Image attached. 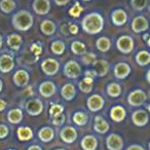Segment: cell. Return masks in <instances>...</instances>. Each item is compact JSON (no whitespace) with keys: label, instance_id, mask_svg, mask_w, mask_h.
Wrapping results in <instances>:
<instances>
[{"label":"cell","instance_id":"6da1fadb","mask_svg":"<svg viewBox=\"0 0 150 150\" xmlns=\"http://www.w3.org/2000/svg\"><path fill=\"white\" fill-rule=\"evenodd\" d=\"M81 27L86 33L96 35L104 29V19L99 13H90L81 20Z\"/></svg>","mask_w":150,"mask_h":150},{"label":"cell","instance_id":"7a4b0ae2","mask_svg":"<svg viewBox=\"0 0 150 150\" xmlns=\"http://www.w3.org/2000/svg\"><path fill=\"white\" fill-rule=\"evenodd\" d=\"M11 24L17 31L26 32L32 28L34 24V18L30 11L22 9L13 16Z\"/></svg>","mask_w":150,"mask_h":150},{"label":"cell","instance_id":"3957f363","mask_svg":"<svg viewBox=\"0 0 150 150\" xmlns=\"http://www.w3.org/2000/svg\"><path fill=\"white\" fill-rule=\"evenodd\" d=\"M63 73L67 78L70 79H76L81 74V67L76 61L70 60L64 65L63 68Z\"/></svg>","mask_w":150,"mask_h":150},{"label":"cell","instance_id":"277c9868","mask_svg":"<svg viewBox=\"0 0 150 150\" xmlns=\"http://www.w3.org/2000/svg\"><path fill=\"white\" fill-rule=\"evenodd\" d=\"M116 47L122 54H129L135 47V41L129 35H121L116 40Z\"/></svg>","mask_w":150,"mask_h":150},{"label":"cell","instance_id":"5b68a950","mask_svg":"<svg viewBox=\"0 0 150 150\" xmlns=\"http://www.w3.org/2000/svg\"><path fill=\"white\" fill-rule=\"evenodd\" d=\"M41 70L47 76H54L60 70V63L56 60V59L52 58H48L45 59L44 61L41 62Z\"/></svg>","mask_w":150,"mask_h":150},{"label":"cell","instance_id":"8992f818","mask_svg":"<svg viewBox=\"0 0 150 150\" xmlns=\"http://www.w3.org/2000/svg\"><path fill=\"white\" fill-rule=\"evenodd\" d=\"M25 110L31 116H38L43 111V103L40 99H30L26 102Z\"/></svg>","mask_w":150,"mask_h":150},{"label":"cell","instance_id":"52a82bcc","mask_svg":"<svg viewBox=\"0 0 150 150\" xmlns=\"http://www.w3.org/2000/svg\"><path fill=\"white\" fill-rule=\"evenodd\" d=\"M146 100H147V95L142 90L132 91L127 96V103L134 107L142 106L146 102Z\"/></svg>","mask_w":150,"mask_h":150},{"label":"cell","instance_id":"ba28073f","mask_svg":"<svg viewBox=\"0 0 150 150\" xmlns=\"http://www.w3.org/2000/svg\"><path fill=\"white\" fill-rule=\"evenodd\" d=\"M104 105L105 100L100 95H92L86 100V106H88V110L92 111V112H98V111L102 110Z\"/></svg>","mask_w":150,"mask_h":150},{"label":"cell","instance_id":"9c48e42d","mask_svg":"<svg viewBox=\"0 0 150 150\" xmlns=\"http://www.w3.org/2000/svg\"><path fill=\"white\" fill-rule=\"evenodd\" d=\"M132 68L127 63L125 62H120L117 63L114 66V69H113V72H114V76L117 79H125V78L131 74Z\"/></svg>","mask_w":150,"mask_h":150},{"label":"cell","instance_id":"30bf717a","mask_svg":"<svg viewBox=\"0 0 150 150\" xmlns=\"http://www.w3.org/2000/svg\"><path fill=\"white\" fill-rule=\"evenodd\" d=\"M131 28L135 33H142V32L147 31L149 28L148 20L143 16H138L132 21Z\"/></svg>","mask_w":150,"mask_h":150},{"label":"cell","instance_id":"8fae6325","mask_svg":"<svg viewBox=\"0 0 150 150\" xmlns=\"http://www.w3.org/2000/svg\"><path fill=\"white\" fill-rule=\"evenodd\" d=\"M32 8L36 15L45 16L50 11V0H34L32 3Z\"/></svg>","mask_w":150,"mask_h":150},{"label":"cell","instance_id":"7c38bea8","mask_svg":"<svg viewBox=\"0 0 150 150\" xmlns=\"http://www.w3.org/2000/svg\"><path fill=\"white\" fill-rule=\"evenodd\" d=\"M29 80H30L29 73L26 70H24V69L18 70L13 76V83L17 86H19V88H25V86H27L28 83H29Z\"/></svg>","mask_w":150,"mask_h":150},{"label":"cell","instance_id":"4fadbf2b","mask_svg":"<svg viewBox=\"0 0 150 150\" xmlns=\"http://www.w3.org/2000/svg\"><path fill=\"white\" fill-rule=\"evenodd\" d=\"M15 68V60L11 54H4L0 56V72L9 73Z\"/></svg>","mask_w":150,"mask_h":150},{"label":"cell","instance_id":"5bb4252c","mask_svg":"<svg viewBox=\"0 0 150 150\" xmlns=\"http://www.w3.org/2000/svg\"><path fill=\"white\" fill-rule=\"evenodd\" d=\"M38 92H39L40 96L44 97V98H50L52 97L57 92V86L50 80H46L40 83L39 88H38Z\"/></svg>","mask_w":150,"mask_h":150},{"label":"cell","instance_id":"9a60e30c","mask_svg":"<svg viewBox=\"0 0 150 150\" xmlns=\"http://www.w3.org/2000/svg\"><path fill=\"white\" fill-rule=\"evenodd\" d=\"M92 66L94 67L93 70L95 71L96 76H98V77L106 76L107 73L109 72V69H110V65H109L108 61L106 60H96L92 64Z\"/></svg>","mask_w":150,"mask_h":150},{"label":"cell","instance_id":"2e32d148","mask_svg":"<svg viewBox=\"0 0 150 150\" xmlns=\"http://www.w3.org/2000/svg\"><path fill=\"white\" fill-rule=\"evenodd\" d=\"M111 21H112L113 25L117 26V27H121L127 22V13L125 11L121 8H117L112 11L111 13Z\"/></svg>","mask_w":150,"mask_h":150},{"label":"cell","instance_id":"e0dca14e","mask_svg":"<svg viewBox=\"0 0 150 150\" xmlns=\"http://www.w3.org/2000/svg\"><path fill=\"white\" fill-rule=\"evenodd\" d=\"M106 145L109 150H121L123 147V141L120 136L116 134H111L107 137Z\"/></svg>","mask_w":150,"mask_h":150},{"label":"cell","instance_id":"ac0fdd59","mask_svg":"<svg viewBox=\"0 0 150 150\" xmlns=\"http://www.w3.org/2000/svg\"><path fill=\"white\" fill-rule=\"evenodd\" d=\"M132 120L133 123L137 127H144L148 123L149 120V116H148V113L145 110H137L132 114Z\"/></svg>","mask_w":150,"mask_h":150},{"label":"cell","instance_id":"d6986e66","mask_svg":"<svg viewBox=\"0 0 150 150\" xmlns=\"http://www.w3.org/2000/svg\"><path fill=\"white\" fill-rule=\"evenodd\" d=\"M61 139L65 142V143H73L75 140L77 139V131L73 127H65L62 129L60 133Z\"/></svg>","mask_w":150,"mask_h":150},{"label":"cell","instance_id":"ffe728a7","mask_svg":"<svg viewBox=\"0 0 150 150\" xmlns=\"http://www.w3.org/2000/svg\"><path fill=\"white\" fill-rule=\"evenodd\" d=\"M125 116H127V111L120 105H116L113 106L110 110V117L113 121L116 122H121L122 120H125Z\"/></svg>","mask_w":150,"mask_h":150},{"label":"cell","instance_id":"44dd1931","mask_svg":"<svg viewBox=\"0 0 150 150\" xmlns=\"http://www.w3.org/2000/svg\"><path fill=\"white\" fill-rule=\"evenodd\" d=\"M6 43L7 46H8L11 50H19L21 48L22 44H23V38L20 34L17 33H13V34H9L7 36V39H6Z\"/></svg>","mask_w":150,"mask_h":150},{"label":"cell","instance_id":"7402d4cb","mask_svg":"<svg viewBox=\"0 0 150 150\" xmlns=\"http://www.w3.org/2000/svg\"><path fill=\"white\" fill-rule=\"evenodd\" d=\"M61 96L64 100L72 101L76 97V88L73 83H66L61 88Z\"/></svg>","mask_w":150,"mask_h":150},{"label":"cell","instance_id":"603a6c76","mask_svg":"<svg viewBox=\"0 0 150 150\" xmlns=\"http://www.w3.org/2000/svg\"><path fill=\"white\" fill-rule=\"evenodd\" d=\"M56 30H57L56 24L52 21H50V20H44V21H42V23L40 24V31L45 36L54 35Z\"/></svg>","mask_w":150,"mask_h":150},{"label":"cell","instance_id":"cb8c5ba5","mask_svg":"<svg viewBox=\"0 0 150 150\" xmlns=\"http://www.w3.org/2000/svg\"><path fill=\"white\" fill-rule=\"evenodd\" d=\"M109 123L102 116H96L95 118L94 129L99 134H106L109 131Z\"/></svg>","mask_w":150,"mask_h":150},{"label":"cell","instance_id":"d4e9b609","mask_svg":"<svg viewBox=\"0 0 150 150\" xmlns=\"http://www.w3.org/2000/svg\"><path fill=\"white\" fill-rule=\"evenodd\" d=\"M7 119L13 125H18L23 120V111L20 108L11 109L7 113Z\"/></svg>","mask_w":150,"mask_h":150},{"label":"cell","instance_id":"484cf974","mask_svg":"<svg viewBox=\"0 0 150 150\" xmlns=\"http://www.w3.org/2000/svg\"><path fill=\"white\" fill-rule=\"evenodd\" d=\"M98 146V141L94 136H86L81 140V147L83 150H95Z\"/></svg>","mask_w":150,"mask_h":150},{"label":"cell","instance_id":"4316f807","mask_svg":"<svg viewBox=\"0 0 150 150\" xmlns=\"http://www.w3.org/2000/svg\"><path fill=\"white\" fill-rule=\"evenodd\" d=\"M38 137L42 142H50L54 137V132L52 127H44L39 129L38 132Z\"/></svg>","mask_w":150,"mask_h":150},{"label":"cell","instance_id":"83f0119b","mask_svg":"<svg viewBox=\"0 0 150 150\" xmlns=\"http://www.w3.org/2000/svg\"><path fill=\"white\" fill-rule=\"evenodd\" d=\"M136 63L139 66H147L150 64V52L147 50H140L137 54H136Z\"/></svg>","mask_w":150,"mask_h":150},{"label":"cell","instance_id":"f1b7e54d","mask_svg":"<svg viewBox=\"0 0 150 150\" xmlns=\"http://www.w3.org/2000/svg\"><path fill=\"white\" fill-rule=\"evenodd\" d=\"M94 88V79L90 77H84L81 81L78 83V88L80 92L84 93V94H88L93 91Z\"/></svg>","mask_w":150,"mask_h":150},{"label":"cell","instance_id":"f546056e","mask_svg":"<svg viewBox=\"0 0 150 150\" xmlns=\"http://www.w3.org/2000/svg\"><path fill=\"white\" fill-rule=\"evenodd\" d=\"M17 7L15 0H0V11L4 13H11Z\"/></svg>","mask_w":150,"mask_h":150},{"label":"cell","instance_id":"4dcf8cb0","mask_svg":"<svg viewBox=\"0 0 150 150\" xmlns=\"http://www.w3.org/2000/svg\"><path fill=\"white\" fill-rule=\"evenodd\" d=\"M71 52L74 54H78V56H83L86 54V45L81 41H77L75 40L71 43Z\"/></svg>","mask_w":150,"mask_h":150},{"label":"cell","instance_id":"1f68e13d","mask_svg":"<svg viewBox=\"0 0 150 150\" xmlns=\"http://www.w3.org/2000/svg\"><path fill=\"white\" fill-rule=\"evenodd\" d=\"M107 95L111 98H117L121 95V86L117 82H111L106 88Z\"/></svg>","mask_w":150,"mask_h":150},{"label":"cell","instance_id":"d6a6232c","mask_svg":"<svg viewBox=\"0 0 150 150\" xmlns=\"http://www.w3.org/2000/svg\"><path fill=\"white\" fill-rule=\"evenodd\" d=\"M96 47L98 48V50H100V52H108L111 47L110 39H109L108 37H105V36L98 38L96 41Z\"/></svg>","mask_w":150,"mask_h":150},{"label":"cell","instance_id":"836d02e7","mask_svg":"<svg viewBox=\"0 0 150 150\" xmlns=\"http://www.w3.org/2000/svg\"><path fill=\"white\" fill-rule=\"evenodd\" d=\"M17 134H18V138H19L21 141H28V140L32 139V137H33V132L28 127H19Z\"/></svg>","mask_w":150,"mask_h":150},{"label":"cell","instance_id":"e575fe53","mask_svg":"<svg viewBox=\"0 0 150 150\" xmlns=\"http://www.w3.org/2000/svg\"><path fill=\"white\" fill-rule=\"evenodd\" d=\"M66 50V45L62 40H56L50 44V50L56 56H61L65 52Z\"/></svg>","mask_w":150,"mask_h":150},{"label":"cell","instance_id":"d590c367","mask_svg":"<svg viewBox=\"0 0 150 150\" xmlns=\"http://www.w3.org/2000/svg\"><path fill=\"white\" fill-rule=\"evenodd\" d=\"M88 114L82 111H78V112H75L74 115H73V121H74L75 125H79V127H82V125H86L88 123Z\"/></svg>","mask_w":150,"mask_h":150},{"label":"cell","instance_id":"8d00e7d4","mask_svg":"<svg viewBox=\"0 0 150 150\" xmlns=\"http://www.w3.org/2000/svg\"><path fill=\"white\" fill-rule=\"evenodd\" d=\"M148 0H131V6L134 11H141L147 7Z\"/></svg>","mask_w":150,"mask_h":150},{"label":"cell","instance_id":"74e56055","mask_svg":"<svg viewBox=\"0 0 150 150\" xmlns=\"http://www.w3.org/2000/svg\"><path fill=\"white\" fill-rule=\"evenodd\" d=\"M63 111H64V107L62 105H59V104H54L52 105L50 109V114L52 117H54V116H58V115L62 114Z\"/></svg>","mask_w":150,"mask_h":150},{"label":"cell","instance_id":"f35d334b","mask_svg":"<svg viewBox=\"0 0 150 150\" xmlns=\"http://www.w3.org/2000/svg\"><path fill=\"white\" fill-rule=\"evenodd\" d=\"M96 60L97 56L95 54H93V52H88V54H83V57H82V62L86 65H92Z\"/></svg>","mask_w":150,"mask_h":150},{"label":"cell","instance_id":"ab89813d","mask_svg":"<svg viewBox=\"0 0 150 150\" xmlns=\"http://www.w3.org/2000/svg\"><path fill=\"white\" fill-rule=\"evenodd\" d=\"M81 11H82V8L79 6V4H75L73 7H71V9L69 11V13H70L72 17L77 18V17H79Z\"/></svg>","mask_w":150,"mask_h":150},{"label":"cell","instance_id":"60d3db41","mask_svg":"<svg viewBox=\"0 0 150 150\" xmlns=\"http://www.w3.org/2000/svg\"><path fill=\"white\" fill-rule=\"evenodd\" d=\"M64 122H65V115L63 114V113L58 115V116L52 117V123H54V125H57V127H60V125H62Z\"/></svg>","mask_w":150,"mask_h":150},{"label":"cell","instance_id":"b9f144b4","mask_svg":"<svg viewBox=\"0 0 150 150\" xmlns=\"http://www.w3.org/2000/svg\"><path fill=\"white\" fill-rule=\"evenodd\" d=\"M9 133L8 127L5 125H0V139H4V138L7 137Z\"/></svg>","mask_w":150,"mask_h":150},{"label":"cell","instance_id":"7bdbcfd3","mask_svg":"<svg viewBox=\"0 0 150 150\" xmlns=\"http://www.w3.org/2000/svg\"><path fill=\"white\" fill-rule=\"evenodd\" d=\"M54 1L58 6H65L70 2V0H54Z\"/></svg>","mask_w":150,"mask_h":150},{"label":"cell","instance_id":"ee69618b","mask_svg":"<svg viewBox=\"0 0 150 150\" xmlns=\"http://www.w3.org/2000/svg\"><path fill=\"white\" fill-rule=\"evenodd\" d=\"M86 77H90L94 79V77H96V73L94 70H88L86 71Z\"/></svg>","mask_w":150,"mask_h":150},{"label":"cell","instance_id":"f6af8a7d","mask_svg":"<svg viewBox=\"0 0 150 150\" xmlns=\"http://www.w3.org/2000/svg\"><path fill=\"white\" fill-rule=\"evenodd\" d=\"M6 105H7L6 101H4L3 99H0V112L6 108Z\"/></svg>","mask_w":150,"mask_h":150},{"label":"cell","instance_id":"bcb514c9","mask_svg":"<svg viewBox=\"0 0 150 150\" xmlns=\"http://www.w3.org/2000/svg\"><path fill=\"white\" fill-rule=\"evenodd\" d=\"M127 150H145V149L140 145H131Z\"/></svg>","mask_w":150,"mask_h":150},{"label":"cell","instance_id":"7dc6e473","mask_svg":"<svg viewBox=\"0 0 150 150\" xmlns=\"http://www.w3.org/2000/svg\"><path fill=\"white\" fill-rule=\"evenodd\" d=\"M69 30H70V32L72 34H76L78 32V27L76 25H71L69 27Z\"/></svg>","mask_w":150,"mask_h":150},{"label":"cell","instance_id":"c3c4849f","mask_svg":"<svg viewBox=\"0 0 150 150\" xmlns=\"http://www.w3.org/2000/svg\"><path fill=\"white\" fill-rule=\"evenodd\" d=\"M28 150H42V148L38 145H32L28 148Z\"/></svg>","mask_w":150,"mask_h":150},{"label":"cell","instance_id":"681fc988","mask_svg":"<svg viewBox=\"0 0 150 150\" xmlns=\"http://www.w3.org/2000/svg\"><path fill=\"white\" fill-rule=\"evenodd\" d=\"M146 79H147L148 83L150 84V69L147 71V73H146Z\"/></svg>","mask_w":150,"mask_h":150},{"label":"cell","instance_id":"f907efd6","mask_svg":"<svg viewBox=\"0 0 150 150\" xmlns=\"http://www.w3.org/2000/svg\"><path fill=\"white\" fill-rule=\"evenodd\" d=\"M2 45H3V37H2V35L0 34V48L2 47Z\"/></svg>","mask_w":150,"mask_h":150},{"label":"cell","instance_id":"816d5d0a","mask_svg":"<svg viewBox=\"0 0 150 150\" xmlns=\"http://www.w3.org/2000/svg\"><path fill=\"white\" fill-rule=\"evenodd\" d=\"M2 88H3V82H2V80L0 79V93H1V91H2Z\"/></svg>","mask_w":150,"mask_h":150},{"label":"cell","instance_id":"f5cc1de1","mask_svg":"<svg viewBox=\"0 0 150 150\" xmlns=\"http://www.w3.org/2000/svg\"><path fill=\"white\" fill-rule=\"evenodd\" d=\"M147 44H148V46L150 47V37H149V39L147 40Z\"/></svg>","mask_w":150,"mask_h":150},{"label":"cell","instance_id":"db71d44e","mask_svg":"<svg viewBox=\"0 0 150 150\" xmlns=\"http://www.w3.org/2000/svg\"><path fill=\"white\" fill-rule=\"evenodd\" d=\"M82 1H86V2H90V1H92V0H82Z\"/></svg>","mask_w":150,"mask_h":150},{"label":"cell","instance_id":"11a10c76","mask_svg":"<svg viewBox=\"0 0 150 150\" xmlns=\"http://www.w3.org/2000/svg\"><path fill=\"white\" fill-rule=\"evenodd\" d=\"M56 150H65V149H56Z\"/></svg>","mask_w":150,"mask_h":150},{"label":"cell","instance_id":"9f6ffc18","mask_svg":"<svg viewBox=\"0 0 150 150\" xmlns=\"http://www.w3.org/2000/svg\"><path fill=\"white\" fill-rule=\"evenodd\" d=\"M149 2H150V0H149ZM149 11H150V5H149Z\"/></svg>","mask_w":150,"mask_h":150},{"label":"cell","instance_id":"6f0895ef","mask_svg":"<svg viewBox=\"0 0 150 150\" xmlns=\"http://www.w3.org/2000/svg\"><path fill=\"white\" fill-rule=\"evenodd\" d=\"M149 149H150V143H149Z\"/></svg>","mask_w":150,"mask_h":150}]
</instances>
